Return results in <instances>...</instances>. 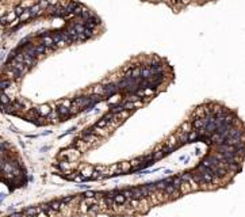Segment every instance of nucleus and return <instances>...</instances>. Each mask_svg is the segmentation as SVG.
I'll return each mask as SVG.
<instances>
[{"label":"nucleus","mask_w":245,"mask_h":217,"mask_svg":"<svg viewBox=\"0 0 245 217\" xmlns=\"http://www.w3.org/2000/svg\"><path fill=\"white\" fill-rule=\"evenodd\" d=\"M39 6H41V8H48L50 6V3H49V0H39Z\"/></svg>","instance_id":"obj_7"},{"label":"nucleus","mask_w":245,"mask_h":217,"mask_svg":"<svg viewBox=\"0 0 245 217\" xmlns=\"http://www.w3.org/2000/svg\"><path fill=\"white\" fill-rule=\"evenodd\" d=\"M38 111H39V114H41L42 117H46V116H49V114H50L52 108H50L49 105H42V106H39V107H38Z\"/></svg>","instance_id":"obj_3"},{"label":"nucleus","mask_w":245,"mask_h":217,"mask_svg":"<svg viewBox=\"0 0 245 217\" xmlns=\"http://www.w3.org/2000/svg\"><path fill=\"white\" fill-rule=\"evenodd\" d=\"M109 122H110V119H107L106 117H103L100 121H98V122L95 123V128H98V129H100V128H104V126L109 125Z\"/></svg>","instance_id":"obj_5"},{"label":"nucleus","mask_w":245,"mask_h":217,"mask_svg":"<svg viewBox=\"0 0 245 217\" xmlns=\"http://www.w3.org/2000/svg\"><path fill=\"white\" fill-rule=\"evenodd\" d=\"M192 191V187H191V183L190 182H183L180 186V193L182 194H187V193Z\"/></svg>","instance_id":"obj_4"},{"label":"nucleus","mask_w":245,"mask_h":217,"mask_svg":"<svg viewBox=\"0 0 245 217\" xmlns=\"http://www.w3.org/2000/svg\"><path fill=\"white\" fill-rule=\"evenodd\" d=\"M94 196H95V194H94L92 191H87V193L84 194V198H89V197H94Z\"/></svg>","instance_id":"obj_8"},{"label":"nucleus","mask_w":245,"mask_h":217,"mask_svg":"<svg viewBox=\"0 0 245 217\" xmlns=\"http://www.w3.org/2000/svg\"><path fill=\"white\" fill-rule=\"evenodd\" d=\"M41 212H42L41 206H31V208L25 209V214H26V216H37V214L41 213Z\"/></svg>","instance_id":"obj_1"},{"label":"nucleus","mask_w":245,"mask_h":217,"mask_svg":"<svg viewBox=\"0 0 245 217\" xmlns=\"http://www.w3.org/2000/svg\"><path fill=\"white\" fill-rule=\"evenodd\" d=\"M19 19H21V22L22 21H26V19H33V14H31V11L30 10H26L23 14L19 16Z\"/></svg>","instance_id":"obj_6"},{"label":"nucleus","mask_w":245,"mask_h":217,"mask_svg":"<svg viewBox=\"0 0 245 217\" xmlns=\"http://www.w3.org/2000/svg\"><path fill=\"white\" fill-rule=\"evenodd\" d=\"M18 18H19V16H18V14H16V12H15V11H11L10 14L7 15V18H6V16H3V19H1V21H3V25H4L6 22L8 23V22H14V21H16Z\"/></svg>","instance_id":"obj_2"}]
</instances>
